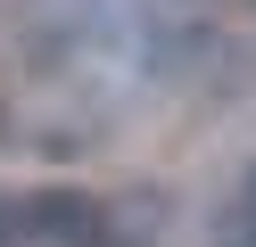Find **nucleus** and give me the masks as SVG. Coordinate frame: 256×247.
Returning a JSON list of instances; mask_svg holds the SVG:
<instances>
[{
  "mask_svg": "<svg viewBox=\"0 0 256 247\" xmlns=\"http://www.w3.org/2000/svg\"><path fill=\"white\" fill-rule=\"evenodd\" d=\"M25 239H100V206L91 198H34L25 206Z\"/></svg>",
  "mask_w": 256,
  "mask_h": 247,
  "instance_id": "obj_1",
  "label": "nucleus"
},
{
  "mask_svg": "<svg viewBox=\"0 0 256 247\" xmlns=\"http://www.w3.org/2000/svg\"><path fill=\"white\" fill-rule=\"evenodd\" d=\"M8 239H25V206H8V198H0V247Z\"/></svg>",
  "mask_w": 256,
  "mask_h": 247,
  "instance_id": "obj_2",
  "label": "nucleus"
}]
</instances>
